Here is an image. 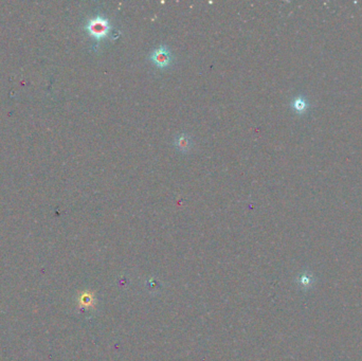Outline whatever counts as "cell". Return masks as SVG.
I'll return each instance as SVG.
<instances>
[{
    "label": "cell",
    "instance_id": "cell-1",
    "mask_svg": "<svg viewBox=\"0 0 362 361\" xmlns=\"http://www.w3.org/2000/svg\"><path fill=\"white\" fill-rule=\"evenodd\" d=\"M86 30L95 41L101 42L108 36L111 30V26L106 17L95 16L89 20L87 26H86Z\"/></svg>",
    "mask_w": 362,
    "mask_h": 361
},
{
    "label": "cell",
    "instance_id": "cell-2",
    "mask_svg": "<svg viewBox=\"0 0 362 361\" xmlns=\"http://www.w3.org/2000/svg\"><path fill=\"white\" fill-rule=\"evenodd\" d=\"M150 62L159 69H166L173 63V55L165 45L159 46L157 49L151 51L149 55Z\"/></svg>",
    "mask_w": 362,
    "mask_h": 361
},
{
    "label": "cell",
    "instance_id": "cell-3",
    "mask_svg": "<svg viewBox=\"0 0 362 361\" xmlns=\"http://www.w3.org/2000/svg\"><path fill=\"white\" fill-rule=\"evenodd\" d=\"M174 146L181 153H188L193 146L192 138L187 134H180L174 139Z\"/></svg>",
    "mask_w": 362,
    "mask_h": 361
}]
</instances>
